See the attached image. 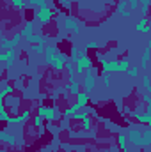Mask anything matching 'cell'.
I'll return each mask as SVG.
<instances>
[{"label":"cell","mask_w":151,"mask_h":152,"mask_svg":"<svg viewBox=\"0 0 151 152\" xmlns=\"http://www.w3.org/2000/svg\"><path fill=\"white\" fill-rule=\"evenodd\" d=\"M100 62H101V67H103V73H128V58H123V60H107L103 55H98Z\"/></svg>","instance_id":"cell-1"},{"label":"cell","mask_w":151,"mask_h":152,"mask_svg":"<svg viewBox=\"0 0 151 152\" xmlns=\"http://www.w3.org/2000/svg\"><path fill=\"white\" fill-rule=\"evenodd\" d=\"M75 67H76V75H78V76L85 75V71L93 67V60H91V57H89L85 51H82V53H80V57H78V60H76Z\"/></svg>","instance_id":"cell-2"},{"label":"cell","mask_w":151,"mask_h":152,"mask_svg":"<svg viewBox=\"0 0 151 152\" xmlns=\"http://www.w3.org/2000/svg\"><path fill=\"white\" fill-rule=\"evenodd\" d=\"M52 16H53V11L48 5L38 7V11H36V20H38L41 25H48L52 21Z\"/></svg>","instance_id":"cell-3"},{"label":"cell","mask_w":151,"mask_h":152,"mask_svg":"<svg viewBox=\"0 0 151 152\" xmlns=\"http://www.w3.org/2000/svg\"><path fill=\"white\" fill-rule=\"evenodd\" d=\"M94 73H96V71H94L93 67L85 71L84 81H82V87H84V90H85V92H93V90H94V87H96V75H94Z\"/></svg>","instance_id":"cell-4"},{"label":"cell","mask_w":151,"mask_h":152,"mask_svg":"<svg viewBox=\"0 0 151 152\" xmlns=\"http://www.w3.org/2000/svg\"><path fill=\"white\" fill-rule=\"evenodd\" d=\"M38 113L41 115L44 120L53 122V120L57 118V115H59V108H57V106H52V108H48V106H39V108H38Z\"/></svg>","instance_id":"cell-5"},{"label":"cell","mask_w":151,"mask_h":152,"mask_svg":"<svg viewBox=\"0 0 151 152\" xmlns=\"http://www.w3.org/2000/svg\"><path fill=\"white\" fill-rule=\"evenodd\" d=\"M66 64H68V57H66V53H62V51H57V55H55L53 60L50 62V66H52L57 73H61V71L66 67Z\"/></svg>","instance_id":"cell-6"},{"label":"cell","mask_w":151,"mask_h":152,"mask_svg":"<svg viewBox=\"0 0 151 152\" xmlns=\"http://www.w3.org/2000/svg\"><path fill=\"white\" fill-rule=\"evenodd\" d=\"M20 97L18 96H7L5 99H2V104L5 106V108H9V110H13V112H18V108H20Z\"/></svg>","instance_id":"cell-7"},{"label":"cell","mask_w":151,"mask_h":152,"mask_svg":"<svg viewBox=\"0 0 151 152\" xmlns=\"http://www.w3.org/2000/svg\"><path fill=\"white\" fill-rule=\"evenodd\" d=\"M128 142L133 145V147H142V133L139 129H132L128 133Z\"/></svg>","instance_id":"cell-8"},{"label":"cell","mask_w":151,"mask_h":152,"mask_svg":"<svg viewBox=\"0 0 151 152\" xmlns=\"http://www.w3.org/2000/svg\"><path fill=\"white\" fill-rule=\"evenodd\" d=\"M0 62H5V67L9 69L14 62V48L13 50H7V51H2L0 53Z\"/></svg>","instance_id":"cell-9"},{"label":"cell","mask_w":151,"mask_h":152,"mask_svg":"<svg viewBox=\"0 0 151 152\" xmlns=\"http://www.w3.org/2000/svg\"><path fill=\"white\" fill-rule=\"evenodd\" d=\"M29 118H30V112H29V110H23V113L20 115V117L9 118V122H7V124H11V126H21V124H25Z\"/></svg>","instance_id":"cell-10"},{"label":"cell","mask_w":151,"mask_h":152,"mask_svg":"<svg viewBox=\"0 0 151 152\" xmlns=\"http://www.w3.org/2000/svg\"><path fill=\"white\" fill-rule=\"evenodd\" d=\"M133 118L139 122V124H144V126H148V127H151V113H141V112H135L133 113Z\"/></svg>","instance_id":"cell-11"},{"label":"cell","mask_w":151,"mask_h":152,"mask_svg":"<svg viewBox=\"0 0 151 152\" xmlns=\"http://www.w3.org/2000/svg\"><path fill=\"white\" fill-rule=\"evenodd\" d=\"M64 27H66L68 30H73V32H78V30H80L78 21H76L75 18H71V16H68V18L64 20Z\"/></svg>","instance_id":"cell-12"},{"label":"cell","mask_w":151,"mask_h":152,"mask_svg":"<svg viewBox=\"0 0 151 152\" xmlns=\"http://www.w3.org/2000/svg\"><path fill=\"white\" fill-rule=\"evenodd\" d=\"M55 55H57V48H55V46H46V51H44V62L50 66V62L53 60Z\"/></svg>","instance_id":"cell-13"},{"label":"cell","mask_w":151,"mask_h":152,"mask_svg":"<svg viewBox=\"0 0 151 152\" xmlns=\"http://www.w3.org/2000/svg\"><path fill=\"white\" fill-rule=\"evenodd\" d=\"M126 5H128V2L126 0H119V4H117V12L123 16V18H130V11L126 9Z\"/></svg>","instance_id":"cell-14"},{"label":"cell","mask_w":151,"mask_h":152,"mask_svg":"<svg viewBox=\"0 0 151 152\" xmlns=\"http://www.w3.org/2000/svg\"><path fill=\"white\" fill-rule=\"evenodd\" d=\"M75 97H76V104H80L82 108H85V104H89V101H91V99H89V92H85V90L80 92Z\"/></svg>","instance_id":"cell-15"},{"label":"cell","mask_w":151,"mask_h":152,"mask_svg":"<svg viewBox=\"0 0 151 152\" xmlns=\"http://www.w3.org/2000/svg\"><path fill=\"white\" fill-rule=\"evenodd\" d=\"M21 36L25 39H29L30 36H34V21H27V23H25V27H23V30H21Z\"/></svg>","instance_id":"cell-16"},{"label":"cell","mask_w":151,"mask_h":152,"mask_svg":"<svg viewBox=\"0 0 151 152\" xmlns=\"http://www.w3.org/2000/svg\"><path fill=\"white\" fill-rule=\"evenodd\" d=\"M66 90H68L71 96H78V94H80V83H78L76 80L75 81H70V83L66 85Z\"/></svg>","instance_id":"cell-17"},{"label":"cell","mask_w":151,"mask_h":152,"mask_svg":"<svg viewBox=\"0 0 151 152\" xmlns=\"http://www.w3.org/2000/svg\"><path fill=\"white\" fill-rule=\"evenodd\" d=\"M13 90H14V87H11V85H7L5 81H2V92H0V101H2V99H5L7 96H11V94H13Z\"/></svg>","instance_id":"cell-18"},{"label":"cell","mask_w":151,"mask_h":152,"mask_svg":"<svg viewBox=\"0 0 151 152\" xmlns=\"http://www.w3.org/2000/svg\"><path fill=\"white\" fill-rule=\"evenodd\" d=\"M46 41H48L46 36H30V37L27 39L29 44H44Z\"/></svg>","instance_id":"cell-19"},{"label":"cell","mask_w":151,"mask_h":152,"mask_svg":"<svg viewBox=\"0 0 151 152\" xmlns=\"http://www.w3.org/2000/svg\"><path fill=\"white\" fill-rule=\"evenodd\" d=\"M151 145V127L142 131V147H150Z\"/></svg>","instance_id":"cell-20"},{"label":"cell","mask_w":151,"mask_h":152,"mask_svg":"<svg viewBox=\"0 0 151 152\" xmlns=\"http://www.w3.org/2000/svg\"><path fill=\"white\" fill-rule=\"evenodd\" d=\"M21 37H23L21 34H14L11 39H7V46H9V50H13L14 46H18V44H20V41H21Z\"/></svg>","instance_id":"cell-21"},{"label":"cell","mask_w":151,"mask_h":152,"mask_svg":"<svg viewBox=\"0 0 151 152\" xmlns=\"http://www.w3.org/2000/svg\"><path fill=\"white\" fill-rule=\"evenodd\" d=\"M150 57H151V48H150V46H146V48H144L142 60H141V62H142V64H141V66H142V69H146V67H148V60H150Z\"/></svg>","instance_id":"cell-22"},{"label":"cell","mask_w":151,"mask_h":152,"mask_svg":"<svg viewBox=\"0 0 151 152\" xmlns=\"http://www.w3.org/2000/svg\"><path fill=\"white\" fill-rule=\"evenodd\" d=\"M126 140H128V138H126L124 133H119V134H117V143H119V149H121V151L126 149Z\"/></svg>","instance_id":"cell-23"},{"label":"cell","mask_w":151,"mask_h":152,"mask_svg":"<svg viewBox=\"0 0 151 152\" xmlns=\"http://www.w3.org/2000/svg\"><path fill=\"white\" fill-rule=\"evenodd\" d=\"M0 120L2 122H9V113H7V108L4 104H0Z\"/></svg>","instance_id":"cell-24"},{"label":"cell","mask_w":151,"mask_h":152,"mask_svg":"<svg viewBox=\"0 0 151 152\" xmlns=\"http://www.w3.org/2000/svg\"><path fill=\"white\" fill-rule=\"evenodd\" d=\"M135 30H137V32H141V34H150V32H151V27L137 23V25H135Z\"/></svg>","instance_id":"cell-25"},{"label":"cell","mask_w":151,"mask_h":152,"mask_svg":"<svg viewBox=\"0 0 151 152\" xmlns=\"http://www.w3.org/2000/svg\"><path fill=\"white\" fill-rule=\"evenodd\" d=\"M30 50L34 53H38V55H43L46 51V48H43V44H30Z\"/></svg>","instance_id":"cell-26"},{"label":"cell","mask_w":151,"mask_h":152,"mask_svg":"<svg viewBox=\"0 0 151 152\" xmlns=\"http://www.w3.org/2000/svg\"><path fill=\"white\" fill-rule=\"evenodd\" d=\"M11 4H14V7L18 9V11H23L25 9V0H9Z\"/></svg>","instance_id":"cell-27"},{"label":"cell","mask_w":151,"mask_h":152,"mask_svg":"<svg viewBox=\"0 0 151 152\" xmlns=\"http://www.w3.org/2000/svg\"><path fill=\"white\" fill-rule=\"evenodd\" d=\"M142 83H144V88L151 94V76H142Z\"/></svg>","instance_id":"cell-28"},{"label":"cell","mask_w":151,"mask_h":152,"mask_svg":"<svg viewBox=\"0 0 151 152\" xmlns=\"http://www.w3.org/2000/svg\"><path fill=\"white\" fill-rule=\"evenodd\" d=\"M32 122H34V126H36V127H43V117H41L39 113L34 117V120H32Z\"/></svg>","instance_id":"cell-29"},{"label":"cell","mask_w":151,"mask_h":152,"mask_svg":"<svg viewBox=\"0 0 151 152\" xmlns=\"http://www.w3.org/2000/svg\"><path fill=\"white\" fill-rule=\"evenodd\" d=\"M29 5H38V7H43V5H46V0H29Z\"/></svg>","instance_id":"cell-30"},{"label":"cell","mask_w":151,"mask_h":152,"mask_svg":"<svg viewBox=\"0 0 151 152\" xmlns=\"http://www.w3.org/2000/svg\"><path fill=\"white\" fill-rule=\"evenodd\" d=\"M80 122H82V127H84V129H91V118H89V115H87L84 120H80Z\"/></svg>","instance_id":"cell-31"},{"label":"cell","mask_w":151,"mask_h":152,"mask_svg":"<svg viewBox=\"0 0 151 152\" xmlns=\"http://www.w3.org/2000/svg\"><path fill=\"white\" fill-rule=\"evenodd\" d=\"M103 87L105 88L110 87V76H109V73H103Z\"/></svg>","instance_id":"cell-32"},{"label":"cell","mask_w":151,"mask_h":152,"mask_svg":"<svg viewBox=\"0 0 151 152\" xmlns=\"http://www.w3.org/2000/svg\"><path fill=\"white\" fill-rule=\"evenodd\" d=\"M85 48H87V50H96V48H100V44H98L96 41H91V42L85 44Z\"/></svg>","instance_id":"cell-33"},{"label":"cell","mask_w":151,"mask_h":152,"mask_svg":"<svg viewBox=\"0 0 151 152\" xmlns=\"http://www.w3.org/2000/svg\"><path fill=\"white\" fill-rule=\"evenodd\" d=\"M142 101H144V103H148V104H151V94H150V92L142 94Z\"/></svg>","instance_id":"cell-34"},{"label":"cell","mask_w":151,"mask_h":152,"mask_svg":"<svg viewBox=\"0 0 151 152\" xmlns=\"http://www.w3.org/2000/svg\"><path fill=\"white\" fill-rule=\"evenodd\" d=\"M128 75L130 76H137L139 75V67H132V69H128Z\"/></svg>","instance_id":"cell-35"},{"label":"cell","mask_w":151,"mask_h":152,"mask_svg":"<svg viewBox=\"0 0 151 152\" xmlns=\"http://www.w3.org/2000/svg\"><path fill=\"white\" fill-rule=\"evenodd\" d=\"M130 7L132 9H137L139 7V0H130Z\"/></svg>","instance_id":"cell-36"},{"label":"cell","mask_w":151,"mask_h":152,"mask_svg":"<svg viewBox=\"0 0 151 152\" xmlns=\"http://www.w3.org/2000/svg\"><path fill=\"white\" fill-rule=\"evenodd\" d=\"M68 124H70V118H64V120L61 122V127L64 129V127H68Z\"/></svg>","instance_id":"cell-37"},{"label":"cell","mask_w":151,"mask_h":152,"mask_svg":"<svg viewBox=\"0 0 151 152\" xmlns=\"http://www.w3.org/2000/svg\"><path fill=\"white\" fill-rule=\"evenodd\" d=\"M148 11H150V5H142V14H144V16L148 14Z\"/></svg>","instance_id":"cell-38"},{"label":"cell","mask_w":151,"mask_h":152,"mask_svg":"<svg viewBox=\"0 0 151 152\" xmlns=\"http://www.w3.org/2000/svg\"><path fill=\"white\" fill-rule=\"evenodd\" d=\"M141 2V5H150L151 4V0H139Z\"/></svg>","instance_id":"cell-39"},{"label":"cell","mask_w":151,"mask_h":152,"mask_svg":"<svg viewBox=\"0 0 151 152\" xmlns=\"http://www.w3.org/2000/svg\"><path fill=\"white\" fill-rule=\"evenodd\" d=\"M59 2H61V4H62V5H64V7H70V5H68V4H70V2H68V0H59Z\"/></svg>","instance_id":"cell-40"},{"label":"cell","mask_w":151,"mask_h":152,"mask_svg":"<svg viewBox=\"0 0 151 152\" xmlns=\"http://www.w3.org/2000/svg\"><path fill=\"white\" fill-rule=\"evenodd\" d=\"M148 113H151V104H148Z\"/></svg>","instance_id":"cell-41"},{"label":"cell","mask_w":151,"mask_h":152,"mask_svg":"<svg viewBox=\"0 0 151 152\" xmlns=\"http://www.w3.org/2000/svg\"><path fill=\"white\" fill-rule=\"evenodd\" d=\"M121 152H132V151H130V149H123Z\"/></svg>","instance_id":"cell-42"},{"label":"cell","mask_w":151,"mask_h":152,"mask_svg":"<svg viewBox=\"0 0 151 152\" xmlns=\"http://www.w3.org/2000/svg\"><path fill=\"white\" fill-rule=\"evenodd\" d=\"M0 152H7V151H5V149H0Z\"/></svg>","instance_id":"cell-43"}]
</instances>
